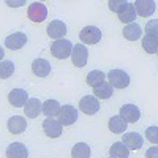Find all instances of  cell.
Returning a JSON list of instances; mask_svg holds the SVG:
<instances>
[{
  "mask_svg": "<svg viewBox=\"0 0 158 158\" xmlns=\"http://www.w3.org/2000/svg\"><path fill=\"white\" fill-rule=\"evenodd\" d=\"M71 51H73V43L70 41V40H65V38L56 40V41L51 44L52 56H54L56 59H59V60H65L67 57H70Z\"/></svg>",
  "mask_w": 158,
  "mask_h": 158,
  "instance_id": "6da1fadb",
  "label": "cell"
},
{
  "mask_svg": "<svg viewBox=\"0 0 158 158\" xmlns=\"http://www.w3.org/2000/svg\"><path fill=\"white\" fill-rule=\"evenodd\" d=\"M106 77L112 89H125L130 85V76L123 70H111Z\"/></svg>",
  "mask_w": 158,
  "mask_h": 158,
  "instance_id": "7a4b0ae2",
  "label": "cell"
},
{
  "mask_svg": "<svg viewBox=\"0 0 158 158\" xmlns=\"http://www.w3.org/2000/svg\"><path fill=\"white\" fill-rule=\"evenodd\" d=\"M79 38L85 44H97L101 41V30L98 27H95V25H87V27H84L81 30Z\"/></svg>",
  "mask_w": 158,
  "mask_h": 158,
  "instance_id": "3957f363",
  "label": "cell"
},
{
  "mask_svg": "<svg viewBox=\"0 0 158 158\" xmlns=\"http://www.w3.org/2000/svg\"><path fill=\"white\" fill-rule=\"evenodd\" d=\"M57 120L63 125V127H70L77 120V111L71 104H63L59 111V118Z\"/></svg>",
  "mask_w": 158,
  "mask_h": 158,
  "instance_id": "277c9868",
  "label": "cell"
},
{
  "mask_svg": "<svg viewBox=\"0 0 158 158\" xmlns=\"http://www.w3.org/2000/svg\"><path fill=\"white\" fill-rule=\"evenodd\" d=\"M70 57H71V62H73L74 67H77V68H82V67H85L87 59H89L87 48H85L84 44H74Z\"/></svg>",
  "mask_w": 158,
  "mask_h": 158,
  "instance_id": "5b68a950",
  "label": "cell"
},
{
  "mask_svg": "<svg viewBox=\"0 0 158 158\" xmlns=\"http://www.w3.org/2000/svg\"><path fill=\"white\" fill-rule=\"evenodd\" d=\"M27 16L30 21L33 22H43L48 16V8L44 3L41 2H33L30 6H29V11H27Z\"/></svg>",
  "mask_w": 158,
  "mask_h": 158,
  "instance_id": "8992f818",
  "label": "cell"
},
{
  "mask_svg": "<svg viewBox=\"0 0 158 158\" xmlns=\"http://www.w3.org/2000/svg\"><path fill=\"white\" fill-rule=\"evenodd\" d=\"M79 109L87 115H94L100 111V101L94 95H87V97L81 98V101H79Z\"/></svg>",
  "mask_w": 158,
  "mask_h": 158,
  "instance_id": "52a82bcc",
  "label": "cell"
},
{
  "mask_svg": "<svg viewBox=\"0 0 158 158\" xmlns=\"http://www.w3.org/2000/svg\"><path fill=\"white\" fill-rule=\"evenodd\" d=\"M133 6H135V11H136V16L139 15L141 18H150L155 13L156 3L153 0H136L133 3Z\"/></svg>",
  "mask_w": 158,
  "mask_h": 158,
  "instance_id": "ba28073f",
  "label": "cell"
},
{
  "mask_svg": "<svg viewBox=\"0 0 158 158\" xmlns=\"http://www.w3.org/2000/svg\"><path fill=\"white\" fill-rule=\"evenodd\" d=\"M25 43H27V35L24 32H15L5 38V46L11 51H18V49L24 48Z\"/></svg>",
  "mask_w": 158,
  "mask_h": 158,
  "instance_id": "9c48e42d",
  "label": "cell"
},
{
  "mask_svg": "<svg viewBox=\"0 0 158 158\" xmlns=\"http://www.w3.org/2000/svg\"><path fill=\"white\" fill-rule=\"evenodd\" d=\"M8 101L13 108H24L29 101V94L24 89H13L8 94Z\"/></svg>",
  "mask_w": 158,
  "mask_h": 158,
  "instance_id": "30bf717a",
  "label": "cell"
},
{
  "mask_svg": "<svg viewBox=\"0 0 158 158\" xmlns=\"http://www.w3.org/2000/svg\"><path fill=\"white\" fill-rule=\"evenodd\" d=\"M118 115H120L127 123H135V122L139 120L141 111H139L138 106H135V104H123L120 108V114Z\"/></svg>",
  "mask_w": 158,
  "mask_h": 158,
  "instance_id": "8fae6325",
  "label": "cell"
},
{
  "mask_svg": "<svg viewBox=\"0 0 158 158\" xmlns=\"http://www.w3.org/2000/svg\"><path fill=\"white\" fill-rule=\"evenodd\" d=\"M43 131L49 138H59L62 135V123L54 117H46V120L43 122Z\"/></svg>",
  "mask_w": 158,
  "mask_h": 158,
  "instance_id": "7c38bea8",
  "label": "cell"
},
{
  "mask_svg": "<svg viewBox=\"0 0 158 158\" xmlns=\"http://www.w3.org/2000/svg\"><path fill=\"white\" fill-rule=\"evenodd\" d=\"M122 142L127 146L128 150H138L142 147V136L139 133H136V131H131V133H123L122 136Z\"/></svg>",
  "mask_w": 158,
  "mask_h": 158,
  "instance_id": "4fadbf2b",
  "label": "cell"
},
{
  "mask_svg": "<svg viewBox=\"0 0 158 158\" xmlns=\"http://www.w3.org/2000/svg\"><path fill=\"white\" fill-rule=\"evenodd\" d=\"M6 127H8L10 133L21 135V133H24V131H25V128H27V120H25V117H22V115H13L10 120H8Z\"/></svg>",
  "mask_w": 158,
  "mask_h": 158,
  "instance_id": "5bb4252c",
  "label": "cell"
},
{
  "mask_svg": "<svg viewBox=\"0 0 158 158\" xmlns=\"http://www.w3.org/2000/svg\"><path fill=\"white\" fill-rule=\"evenodd\" d=\"M67 33V25L65 22L56 19V21H51V24L48 25V35L54 40H62Z\"/></svg>",
  "mask_w": 158,
  "mask_h": 158,
  "instance_id": "9a60e30c",
  "label": "cell"
},
{
  "mask_svg": "<svg viewBox=\"0 0 158 158\" xmlns=\"http://www.w3.org/2000/svg\"><path fill=\"white\" fill-rule=\"evenodd\" d=\"M29 149L22 142H13L6 147V158H27Z\"/></svg>",
  "mask_w": 158,
  "mask_h": 158,
  "instance_id": "2e32d148",
  "label": "cell"
},
{
  "mask_svg": "<svg viewBox=\"0 0 158 158\" xmlns=\"http://www.w3.org/2000/svg\"><path fill=\"white\" fill-rule=\"evenodd\" d=\"M32 71L38 77H46L51 73V63L44 59H35L32 62Z\"/></svg>",
  "mask_w": 158,
  "mask_h": 158,
  "instance_id": "e0dca14e",
  "label": "cell"
},
{
  "mask_svg": "<svg viewBox=\"0 0 158 158\" xmlns=\"http://www.w3.org/2000/svg\"><path fill=\"white\" fill-rule=\"evenodd\" d=\"M24 112H25V117L36 118L41 114V101L38 98H29V101L25 103V106H24Z\"/></svg>",
  "mask_w": 158,
  "mask_h": 158,
  "instance_id": "ac0fdd59",
  "label": "cell"
},
{
  "mask_svg": "<svg viewBox=\"0 0 158 158\" xmlns=\"http://www.w3.org/2000/svg\"><path fill=\"white\" fill-rule=\"evenodd\" d=\"M117 15H118V21H122L123 24H131V22H135V19H136L135 6H133V3H130V2H127L125 6L118 11Z\"/></svg>",
  "mask_w": 158,
  "mask_h": 158,
  "instance_id": "d6986e66",
  "label": "cell"
},
{
  "mask_svg": "<svg viewBox=\"0 0 158 158\" xmlns=\"http://www.w3.org/2000/svg\"><path fill=\"white\" fill-rule=\"evenodd\" d=\"M122 33H123V36L128 40V41H136V40H139L141 35H142V29H141L139 24L131 22V24L125 25V29H123Z\"/></svg>",
  "mask_w": 158,
  "mask_h": 158,
  "instance_id": "ffe728a7",
  "label": "cell"
},
{
  "mask_svg": "<svg viewBox=\"0 0 158 158\" xmlns=\"http://www.w3.org/2000/svg\"><path fill=\"white\" fill-rule=\"evenodd\" d=\"M108 128L111 130V133H114V135H120V133H125V130H127V122L123 120L120 115H114V117L109 118Z\"/></svg>",
  "mask_w": 158,
  "mask_h": 158,
  "instance_id": "44dd1931",
  "label": "cell"
},
{
  "mask_svg": "<svg viewBox=\"0 0 158 158\" xmlns=\"http://www.w3.org/2000/svg\"><path fill=\"white\" fill-rule=\"evenodd\" d=\"M60 104L57 100H46L44 103H41V112L46 115V117H54V115H59V111H60Z\"/></svg>",
  "mask_w": 158,
  "mask_h": 158,
  "instance_id": "7402d4cb",
  "label": "cell"
},
{
  "mask_svg": "<svg viewBox=\"0 0 158 158\" xmlns=\"http://www.w3.org/2000/svg\"><path fill=\"white\" fill-rule=\"evenodd\" d=\"M109 155L112 158H128L130 156V150L127 149V146L122 141H118V142H114L112 146L109 147Z\"/></svg>",
  "mask_w": 158,
  "mask_h": 158,
  "instance_id": "603a6c76",
  "label": "cell"
},
{
  "mask_svg": "<svg viewBox=\"0 0 158 158\" xmlns=\"http://www.w3.org/2000/svg\"><path fill=\"white\" fill-rule=\"evenodd\" d=\"M94 95L100 100H109L112 97V87L109 82H101L100 85L94 87Z\"/></svg>",
  "mask_w": 158,
  "mask_h": 158,
  "instance_id": "cb8c5ba5",
  "label": "cell"
},
{
  "mask_svg": "<svg viewBox=\"0 0 158 158\" xmlns=\"http://www.w3.org/2000/svg\"><path fill=\"white\" fill-rule=\"evenodd\" d=\"M142 48L149 54H156L158 51V36L156 35H146L142 38Z\"/></svg>",
  "mask_w": 158,
  "mask_h": 158,
  "instance_id": "d4e9b609",
  "label": "cell"
},
{
  "mask_svg": "<svg viewBox=\"0 0 158 158\" xmlns=\"http://www.w3.org/2000/svg\"><path fill=\"white\" fill-rule=\"evenodd\" d=\"M71 158H90V146L85 142H77L71 149Z\"/></svg>",
  "mask_w": 158,
  "mask_h": 158,
  "instance_id": "484cf974",
  "label": "cell"
},
{
  "mask_svg": "<svg viewBox=\"0 0 158 158\" xmlns=\"http://www.w3.org/2000/svg\"><path fill=\"white\" fill-rule=\"evenodd\" d=\"M104 79H106V74H104L101 70H94V71H90V73L87 74L85 81H87V84H89L92 89H94V87L100 85L101 82H104Z\"/></svg>",
  "mask_w": 158,
  "mask_h": 158,
  "instance_id": "4316f807",
  "label": "cell"
},
{
  "mask_svg": "<svg viewBox=\"0 0 158 158\" xmlns=\"http://www.w3.org/2000/svg\"><path fill=\"white\" fill-rule=\"evenodd\" d=\"M13 73H15V63L11 60L0 62V79H8Z\"/></svg>",
  "mask_w": 158,
  "mask_h": 158,
  "instance_id": "83f0119b",
  "label": "cell"
},
{
  "mask_svg": "<svg viewBox=\"0 0 158 158\" xmlns=\"http://www.w3.org/2000/svg\"><path fill=\"white\" fill-rule=\"evenodd\" d=\"M158 128L156 127H149L147 130H146V138L152 142V144H156L158 142Z\"/></svg>",
  "mask_w": 158,
  "mask_h": 158,
  "instance_id": "f1b7e54d",
  "label": "cell"
},
{
  "mask_svg": "<svg viewBox=\"0 0 158 158\" xmlns=\"http://www.w3.org/2000/svg\"><path fill=\"white\" fill-rule=\"evenodd\" d=\"M125 0H111V2L108 3L109 5V10L111 11H115V13H118V11H120L123 6H125Z\"/></svg>",
  "mask_w": 158,
  "mask_h": 158,
  "instance_id": "f546056e",
  "label": "cell"
},
{
  "mask_svg": "<svg viewBox=\"0 0 158 158\" xmlns=\"http://www.w3.org/2000/svg\"><path fill=\"white\" fill-rule=\"evenodd\" d=\"M156 25H158V22L153 19V21H149L147 22V25H146V35H156Z\"/></svg>",
  "mask_w": 158,
  "mask_h": 158,
  "instance_id": "4dcf8cb0",
  "label": "cell"
},
{
  "mask_svg": "<svg viewBox=\"0 0 158 158\" xmlns=\"http://www.w3.org/2000/svg\"><path fill=\"white\" fill-rule=\"evenodd\" d=\"M146 158H158V147L153 146L146 152Z\"/></svg>",
  "mask_w": 158,
  "mask_h": 158,
  "instance_id": "1f68e13d",
  "label": "cell"
},
{
  "mask_svg": "<svg viewBox=\"0 0 158 158\" xmlns=\"http://www.w3.org/2000/svg\"><path fill=\"white\" fill-rule=\"evenodd\" d=\"M3 57H5V51H3V48H0V62L3 60Z\"/></svg>",
  "mask_w": 158,
  "mask_h": 158,
  "instance_id": "d6a6232c",
  "label": "cell"
},
{
  "mask_svg": "<svg viewBox=\"0 0 158 158\" xmlns=\"http://www.w3.org/2000/svg\"><path fill=\"white\" fill-rule=\"evenodd\" d=\"M111 158H112V156H111Z\"/></svg>",
  "mask_w": 158,
  "mask_h": 158,
  "instance_id": "836d02e7",
  "label": "cell"
}]
</instances>
